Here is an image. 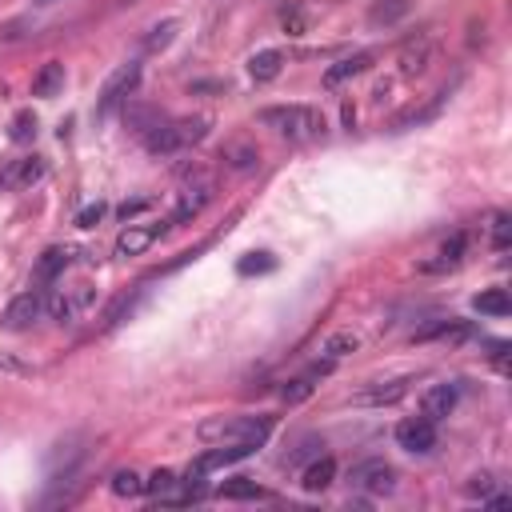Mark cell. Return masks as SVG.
<instances>
[{"mask_svg": "<svg viewBox=\"0 0 512 512\" xmlns=\"http://www.w3.org/2000/svg\"><path fill=\"white\" fill-rule=\"evenodd\" d=\"M176 28H180L176 20H160V24H152V28H148V36H144V48H148V52L168 48V44H172V36H176Z\"/></svg>", "mask_w": 512, "mask_h": 512, "instance_id": "cell-26", "label": "cell"}, {"mask_svg": "<svg viewBox=\"0 0 512 512\" xmlns=\"http://www.w3.org/2000/svg\"><path fill=\"white\" fill-rule=\"evenodd\" d=\"M212 196H216V172H212L208 164H192V168H184L172 220H176V224H184V220L200 216V212L208 208V200H212Z\"/></svg>", "mask_w": 512, "mask_h": 512, "instance_id": "cell-4", "label": "cell"}, {"mask_svg": "<svg viewBox=\"0 0 512 512\" xmlns=\"http://www.w3.org/2000/svg\"><path fill=\"white\" fill-rule=\"evenodd\" d=\"M404 392H408V380H384V384H368V388H360L356 396H352V404H396V400H404Z\"/></svg>", "mask_w": 512, "mask_h": 512, "instance_id": "cell-15", "label": "cell"}, {"mask_svg": "<svg viewBox=\"0 0 512 512\" xmlns=\"http://www.w3.org/2000/svg\"><path fill=\"white\" fill-rule=\"evenodd\" d=\"M328 368H332V360H324V364H316V368H312L308 376H296V380H288V384L280 388V396H284L288 404H300V400H308V396H312V388H316L312 380H316V376H324Z\"/></svg>", "mask_w": 512, "mask_h": 512, "instance_id": "cell-19", "label": "cell"}, {"mask_svg": "<svg viewBox=\"0 0 512 512\" xmlns=\"http://www.w3.org/2000/svg\"><path fill=\"white\" fill-rule=\"evenodd\" d=\"M40 312H44V296H40V292H20L16 300H8V308H4V316H0V328L24 332V328H32V324L40 320Z\"/></svg>", "mask_w": 512, "mask_h": 512, "instance_id": "cell-8", "label": "cell"}, {"mask_svg": "<svg viewBox=\"0 0 512 512\" xmlns=\"http://www.w3.org/2000/svg\"><path fill=\"white\" fill-rule=\"evenodd\" d=\"M492 484H496V480H492L488 472H480V476H472V484H468V496H488V492H492Z\"/></svg>", "mask_w": 512, "mask_h": 512, "instance_id": "cell-33", "label": "cell"}, {"mask_svg": "<svg viewBox=\"0 0 512 512\" xmlns=\"http://www.w3.org/2000/svg\"><path fill=\"white\" fill-rule=\"evenodd\" d=\"M408 8H412V0H376L372 4V12H368V20L380 28H388V24H396V20H404L408 16Z\"/></svg>", "mask_w": 512, "mask_h": 512, "instance_id": "cell-22", "label": "cell"}, {"mask_svg": "<svg viewBox=\"0 0 512 512\" xmlns=\"http://www.w3.org/2000/svg\"><path fill=\"white\" fill-rule=\"evenodd\" d=\"M280 64H284V52L280 48H264V52H256L252 60H248V72H252V80H276L280 76Z\"/></svg>", "mask_w": 512, "mask_h": 512, "instance_id": "cell-17", "label": "cell"}, {"mask_svg": "<svg viewBox=\"0 0 512 512\" xmlns=\"http://www.w3.org/2000/svg\"><path fill=\"white\" fill-rule=\"evenodd\" d=\"M36 136V116L32 112H16L12 120V140H32Z\"/></svg>", "mask_w": 512, "mask_h": 512, "instance_id": "cell-31", "label": "cell"}, {"mask_svg": "<svg viewBox=\"0 0 512 512\" xmlns=\"http://www.w3.org/2000/svg\"><path fill=\"white\" fill-rule=\"evenodd\" d=\"M60 84H64V64H44L40 76L32 80V92H36V96H52Z\"/></svg>", "mask_w": 512, "mask_h": 512, "instance_id": "cell-25", "label": "cell"}, {"mask_svg": "<svg viewBox=\"0 0 512 512\" xmlns=\"http://www.w3.org/2000/svg\"><path fill=\"white\" fill-rule=\"evenodd\" d=\"M220 496H224V500H260L264 488H260L256 480H248V476H236V480H228V484L220 488Z\"/></svg>", "mask_w": 512, "mask_h": 512, "instance_id": "cell-24", "label": "cell"}, {"mask_svg": "<svg viewBox=\"0 0 512 512\" xmlns=\"http://www.w3.org/2000/svg\"><path fill=\"white\" fill-rule=\"evenodd\" d=\"M136 84H140V64H136V60L120 64V68L104 80V88H100V112H112L116 104H124V100L136 92Z\"/></svg>", "mask_w": 512, "mask_h": 512, "instance_id": "cell-7", "label": "cell"}, {"mask_svg": "<svg viewBox=\"0 0 512 512\" xmlns=\"http://www.w3.org/2000/svg\"><path fill=\"white\" fill-rule=\"evenodd\" d=\"M508 244H512V220H508V212H496V220H492V248L504 252Z\"/></svg>", "mask_w": 512, "mask_h": 512, "instance_id": "cell-29", "label": "cell"}, {"mask_svg": "<svg viewBox=\"0 0 512 512\" xmlns=\"http://www.w3.org/2000/svg\"><path fill=\"white\" fill-rule=\"evenodd\" d=\"M396 444L408 448V452H432L436 448V424L428 416H408L396 424Z\"/></svg>", "mask_w": 512, "mask_h": 512, "instance_id": "cell-9", "label": "cell"}, {"mask_svg": "<svg viewBox=\"0 0 512 512\" xmlns=\"http://www.w3.org/2000/svg\"><path fill=\"white\" fill-rule=\"evenodd\" d=\"M64 268H68V248H44V256L36 260V284H52Z\"/></svg>", "mask_w": 512, "mask_h": 512, "instance_id": "cell-20", "label": "cell"}, {"mask_svg": "<svg viewBox=\"0 0 512 512\" xmlns=\"http://www.w3.org/2000/svg\"><path fill=\"white\" fill-rule=\"evenodd\" d=\"M104 212H108V204H100V200H96V204H84V208L76 212V224H80V228H96V224L104 220Z\"/></svg>", "mask_w": 512, "mask_h": 512, "instance_id": "cell-32", "label": "cell"}, {"mask_svg": "<svg viewBox=\"0 0 512 512\" xmlns=\"http://www.w3.org/2000/svg\"><path fill=\"white\" fill-rule=\"evenodd\" d=\"M112 492H116V496H140V492H144V480H140L132 468H124V472L112 476Z\"/></svg>", "mask_w": 512, "mask_h": 512, "instance_id": "cell-28", "label": "cell"}, {"mask_svg": "<svg viewBox=\"0 0 512 512\" xmlns=\"http://www.w3.org/2000/svg\"><path fill=\"white\" fill-rule=\"evenodd\" d=\"M40 172H44L40 156H32V160H20V168L12 172V184H32V180H40Z\"/></svg>", "mask_w": 512, "mask_h": 512, "instance_id": "cell-30", "label": "cell"}, {"mask_svg": "<svg viewBox=\"0 0 512 512\" xmlns=\"http://www.w3.org/2000/svg\"><path fill=\"white\" fill-rule=\"evenodd\" d=\"M208 124H212L208 116H184V120H164V124L156 120L144 136V148L152 156H176V152L200 144L208 136Z\"/></svg>", "mask_w": 512, "mask_h": 512, "instance_id": "cell-1", "label": "cell"}, {"mask_svg": "<svg viewBox=\"0 0 512 512\" xmlns=\"http://www.w3.org/2000/svg\"><path fill=\"white\" fill-rule=\"evenodd\" d=\"M448 96H452V88L444 84V88H440V92H436V96H432V100H428L424 108H408V112H404V116L396 120V128L404 132V128H412V124H424V120H432V116H436V112H440V108L448 104Z\"/></svg>", "mask_w": 512, "mask_h": 512, "instance_id": "cell-18", "label": "cell"}, {"mask_svg": "<svg viewBox=\"0 0 512 512\" xmlns=\"http://www.w3.org/2000/svg\"><path fill=\"white\" fill-rule=\"evenodd\" d=\"M472 308H476L480 316H508V312H512V300H508L504 288H488V292H480V296L472 300Z\"/></svg>", "mask_w": 512, "mask_h": 512, "instance_id": "cell-21", "label": "cell"}, {"mask_svg": "<svg viewBox=\"0 0 512 512\" xmlns=\"http://www.w3.org/2000/svg\"><path fill=\"white\" fill-rule=\"evenodd\" d=\"M272 268H276V256H272V252H248V256L236 264L240 276H260V272H272Z\"/></svg>", "mask_w": 512, "mask_h": 512, "instance_id": "cell-27", "label": "cell"}, {"mask_svg": "<svg viewBox=\"0 0 512 512\" xmlns=\"http://www.w3.org/2000/svg\"><path fill=\"white\" fill-rule=\"evenodd\" d=\"M260 120L288 140H316L324 132V116L312 104H276V108H264Z\"/></svg>", "mask_w": 512, "mask_h": 512, "instance_id": "cell-3", "label": "cell"}, {"mask_svg": "<svg viewBox=\"0 0 512 512\" xmlns=\"http://www.w3.org/2000/svg\"><path fill=\"white\" fill-rule=\"evenodd\" d=\"M92 300H96V292H92V284H68V288H56L52 292V300H48V312L60 320V324H72V320H80L88 308H92Z\"/></svg>", "mask_w": 512, "mask_h": 512, "instance_id": "cell-6", "label": "cell"}, {"mask_svg": "<svg viewBox=\"0 0 512 512\" xmlns=\"http://www.w3.org/2000/svg\"><path fill=\"white\" fill-rule=\"evenodd\" d=\"M144 208H148V200H144V196H140V200H124V204H120V220H132V216H136V212H144Z\"/></svg>", "mask_w": 512, "mask_h": 512, "instance_id": "cell-34", "label": "cell"}, {"mask_svg": "<svg viewBox=\"0 0 512 512\" xmlns=\"http://www.w3.org/2000/svg\"><path fill=\"white\" fill-rule=\"evenodd\" d=\"M204 444H264L272 432V416H212L200 428Z\"/></svg>", "mask_w": 512, "mask_h": 512, "instance_id": "cell-2", "label": "cell"}, {"mask_svg": "<svg viewBox=\"0 0 512 512\" xmlns=\"http://www.w3.org/2000/svg\"><path fill=\"white\" fill-rule=\"evenodd\" d=\"M332 480H336V460H332V456H316V460L304 468V476H300L304 492H324V488H332Z\"/></svg>", "mask_w": 512, "mask_h": 512, "instance_id": "cell-16", "label": "cell"}, {"mask_svg": "<svg viewBox=\"0 0 512 512\" xmlns=\"http://www.w3.org/2000/svg\"><path fill=\"white\" fill-rule=\"evenodd\" d=\"M360 348V336L356 332H332L328 340H324V360H340V356H348V352H356Z\"/></svg>", "mask_w": 512, "mask_h": 512, "instance_id": "cell-23", "label": "cell"}, {"mask_svg": "<svg viewBox=\"0 0 512 512\" xmlns=\"http://www.w3.org/2000/svg\"><path fill=\"white\" fill-rule=\"evenodd\" d=\"M372 68V52H356V56H344V60H336L328 72H324V88H340L344 80H352V76H364Z\"/></svg>", "mask_w": 512, "mask_h": 512, "instance_id": "cell-13", "label": "cell"}, {"mask_svg": "<svg viewBox=\"0 0 512 512\" xmlns=\"http://www.w3.org/2000/svg\"><path fill=\"white\" fill-rule=\"evenodd\" d=\"M432 52H436V36L432 32H420L416 40H408L400 48V72L404 76H420L428 64H432Z\"/></svg>", "mask_w": 512, "mask_h": 512, "instance_id": "cell-10", "label": "cell"}, {"mask_svg": "<svg viewBox=\"0 0 512 512\" xmlns=\"http://www.w3.org/2000/svg\"><path fill=\"white\" fill-rule=\"evenodd\" d=\"M40 4H44V0H40Z\"/></svg>", "mask_w": 512, "mask_h": 512, "instance_id": "cell-35", "label": "cell"}, {"mask_svg": "<svg viewBox=\"0 0 512 512\" xmlns=\"http://www.w3.org/2000/svg\"><path fill=\"white\" fill-rule=\"evenodd\" d=\"M452 408H456V384H432V388L420 396V416H428L432 424L444 420Z\"/></svg>", "mask_w": 512, "mask_h": 512, "instance_id": "cell-12", "label": "cell"}, {"mask_svg": "<svg viewBox=\"0 0 512 512\" xmlns=\"http://www.w3.org/2000/svg\"><path fill=\"white\" fill-rule=\"evenodd\" d=\"M160 236V228H148V224H128L120 236H116V244H112V252L116 256H140V252H148L152 248V240Z\"/></svg>", "mask_w": 512, "mask_h": 512, "instance_id": "cell-11", "label": "cell"}, {"mask_svg": "<svg viewBox=\"0 0 512 512\" xmlns=\"http://www.w3.org/2000/svg\"><path fill=\"white\" fill-rule=\"evenodd\" d=\"M464 248H468V236H464V232H452V236L440 244L436 260H424L420 272H448V268H456V264L464 260Z\"/></svg>", "mask_w": 512, "mask_h": 512, "instance_id": "cell-14", "label": "cell"}, {"mask_svg": "<svg viewBox=\"0 0 512 512\" xmlns=\"http://www.w3.org/2000/svg\"><path fill=\"white\" fill-rule=\"evenodd\" d=\"M352 488L364 492V496H388L396 488V468L388 460H360L352 472H348Z\"/></svg>", "mask_w": 512, "mask_h": 512, "instance_id": "cell-5", "label": "cell"}]
</instances>
